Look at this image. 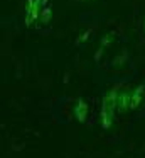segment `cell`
Here are the masks:
<instances>
[{
	"instance_id": "cell-1",
	"label": "cell",
	"mask_w": 145,
	"mask_h": 158,
	"mask_svg": "<svg viewBox=\"0 0 145 158\" xmlns=\"http://www.w3.org/2000/svg\"><path fill=\"white\" fill-rule=\"evenodd\" d=\"M116 89L106 92V95L103 97V104H101V126H103V129H108L113 124L115 112H116Z\"/></svg>"
},
{
	"instance_id": "cell-6",
	"label": "cell",
	"mask_w": 145,
	"mask_h": 158,
	"mask_svg": "<svg viewBox=\"0 0 145 158\" xmlns=\"http://www.w3.org/2000/svg\"><path fill=\"white\" fill-rule=\"evenodd\" d=\"M51 17H52V10H51V7H44L42 10H40V24H47V22L51 21Z\"/></svg>"
},
{
	"instance_id": "cell-2",
	"label": "cell",
	"mask_w": 145,
	"mask_h": 158,
	"mask_svg": "<svg viewBox=\"0 0 145 158\" xmlns=\"http://www.w3.org/2000/svg\"><path fill=\"white\" fill-rule=\"evenodd\" d=\"M47 0H27L25 2V26L32 27L40 17V10L46 5Z\"/></svg>"
},
{
	"instance_id": "cell-5",
	"label": "cell",
	"mask_w": 145,
	"mask_h": 158,
	"mask_svg": "<svg viewBox=\"0 0 145 158\" xmlns=\"http://www.w3.org/2000/svg\"><path fill=\"white\" fill-rule=\"evenodd\" d=\"M143 95H145V85H137L132 90V95H130V109H137L140 106Z\"/></svg>"
},
{
	"instance_id": "cell-4",
	"label": "cell",
	"mask_w": 145,
	"mask_h": 158,
	"mask_svg": "<svg viewBox=\"0 0 145 158\" xmlns=\"http://www.w3.org/2000/svg\"><path fill=\"white\" fill-rule=\"evenodd\" d=\"M130 95H132L130 90H123V92L118 94V97H116V110L118 112H127L130 109Z\"/></svg>"
},
{
	"instance_id": "cell-3",
	"label": "cell",
	"mask_w": 145,
	"mask_h": 158,
	"mask_svg": "<svg viewBox=\"0 0 145 158\" xmlns=\"http://www.w3.org/2000/svg\"><path fill=\"white\" fill-rule=\"evenodd\" d=\"M73 112H74V117H76L79 123H84L86 117H88V104H86V100H84V99H78L76 104H74Z\"/></svg>"
}]
</instances>
